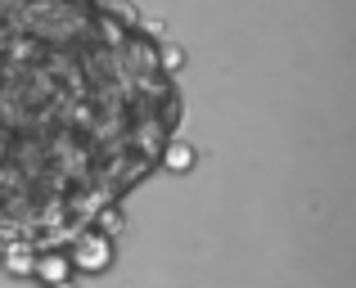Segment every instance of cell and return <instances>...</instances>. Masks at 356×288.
<instances>
[{"label": "cell", "mask_w": 356, "mask_h": 288, "mask_svg": "<svg viewBox=\"0 0 356 288\" xmlns=\"http://www.w3.org/2000/svg\"><path fill=\"white\" fill-rule=\"evenodd\" d=\"M158 45L99 0H0V248L77 244L163 158Z\"/></svg>", "instance_id": "1"}]
</instances>
